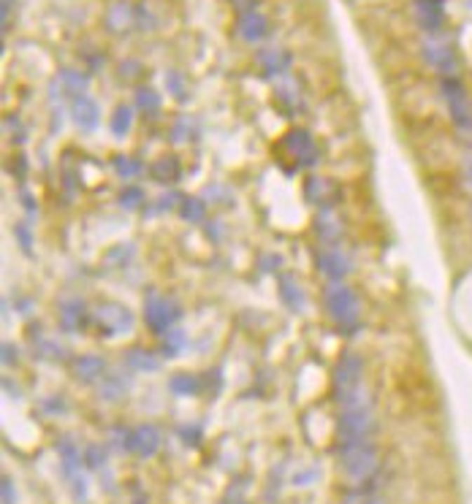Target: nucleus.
<instances>
[{
    "mask_svg": "<svg viewBox=\"0 0 472 504\" xmlns=\"http://www.w3.org/2000/svg\"><path fill=\"white\" fill-rule=\"evenodd\" d=\"M180 214H182V220L187 222H201L206 214V206L201 198H182V201H180Z\"/></svg>",
    "mask_w": 472,
    "mask_h": 504,
    "instance_id": "nucleus-27",
    "label": "nucleus"
},
{
    "mask_svg": "<svg viewBox=\"0 0 472 504\" xmlns=\"http://www.w3.org/2000/svg\"><path fill=\"white\" fill-rule=\"evenodd\" d=\"M339 464L345 477L353 483H364L370 480L377 469V450L370 442H358V444H342L339 447Z\"/></svg>",
    "mask_w": 472,
    "mask_h": 504,
    "instance_id": "nucleus-3",
    "label": "nucleus"
},
{
    "mask_svg": "<svg viewBox=\"0 0 472 504\" xmlns=\"http://www.w3.org/2000/svg\"><path fill=\"white\" fill-rule=\"evenodd\" d=\"M361 372H364V363L356 353H345L339 358L334 369V396L339 404H348L361 390Z\"/></svg>",
    "mask_w": 472,
    "mask_h": 504,
    "instance_id": "nucleus-4",
    "label": "nucleus"
},
{
    "mask_svg": "<svg viewBox=\"0 0 472 504\" xmlns=\"http://www.w3.org/2000/svg\"><path fill=\"white\" fill-rule=\"evenodd\" d=\"M128 20H130V6H128L125 0L114 3V6H112V14H109V27H112V30H123L125 25H128Z\"/></svg>",
    "mask_w": 472,
    "mask_h": 504,
    "instance_id": "nucleus-30",
    "label": "nucleus"
},
{
    "mask_svg": "<svg viewBox=\"0 0 472 504\" xmlns=\"http://www.w3.org/2000/svg\"><path fill=\"white\" fill-rule=\"evenodd\" d=\"M372 428H375V423H372L370 415V399L364 396V390H358L348 404H342L337 434H339L342 444H358L370 440Z\"/></svg>",
    "mask_w": 472,
    "mask_h": 504,
    "instance_id": "nucleus-1",
    "label": "nucleus"
},
{
    "mask_svg": "<svg viewBox=\"0 0 472 504\" xmlns=\"http://www.w3.org/2000/svg\"><path fill=\"white\" fill-rule=\"evenodd\" d=\"M177 320H180V304L174 301V299L158 296V293L147 296V301H144V323L149 325L155 334L163 336L166 331L174 328Z\"/></svg>",
    "mask_w": 472,
    "mask_h": 504,
    "instance_id": "nucleus-6",
    "label": "nucleus"
},
{
    "mask_svg": "<svg viewBox=\"0 0 472 504\" xmlns=\"http://www.w3.org/2000/svg\"><path fill=\"white\" fill-rule=\"evenodd\" d=\"M125 361L130 369H136V372H155L161 361H158V355L155 353H149V350H142V347H133V350H128L125 353Z\"/></svg>",
    "mask_w": 472,
    "mask_h": 504,
    "instance_id": "nucleus-21",
    "label": "nucleus"
},
{
    "mask_svg": "<svg viewBox=\"0 0 472 504\" xmlns=\"http://www.w3.org/2000/svg\"><path fill=\"white\" fill-rule=\"evenodd\" d=\"M93 323L98 325V331L106 336H117V334H128L133 328V312L123 306V304L106 301L98 304L93 312Z\"/></svg>",
    "mask_w": 472,
    "mask_h": 504,
    "instance_id": "nucleus-7",
    "label": "nucleus"
},
{
    "mask_svg": "<svg viewBox=\"0 0 472 504\" xmlns=\"http://www.w3.org/2000/svg\"><path fill=\"white\" fill-rule=\"evenodd\" d=\"M60 325L65 331H79L84 325V304L79 299H68L60 304Z\"/></svg>",
    "mask_w": 472,
    "mask_h": 504,
    "instance_id": "nucleus-19",
    "label": "nucleus"
},
{
    "mask_svg": "<svg viewBox=\"0 0 472 504\" xmlns=\"http://www.w3.org/2000/svg\"><path fill=\"white\" fill-rule=\"evenodd\" d=\"M443 95H445V106L451 111L453 125L461 130V133H472V103L470 95L464 90V84L453 76H445L443 79Z\"/></svg>",
    "mask_w": 472,
    "mask_h": 504,
    "instance_id": "nucleus-5",
    "label": "nucleus"
},
{
    "mask_svg": "<svg viewBox=\"0 0 472 504\" xmlns=\"http://www.w3.org/2000/svg\"><path fill=\"white\" fill-rule=\"evenodd\" d=\"M424 57H426V62H429L431 68H437L440 74H448V76H451L453 71H456V60H453L451 46H448L445 41H440L437 36H429V39L424 41Z\"/></svg>",
    "mask_w": 472,
    "mask_h": 504,
    "instance_id": "nucleus-9",
    "label": "nucleus"
},
{
    "mask_svg": "<svg viewBox=\"0 0 472 504\" xmlns=\"http://www.w3.org/2000/svg\"><path fill=\"white\" fill-rule=\"evenodd\" d=\"M304 196H307V201L315 203V206H326V201L331 198L329 182L321 179V177H309L307 184H304Z\"/></svg>",
    "mask_w": 472,
    "mask_h": 504,
    "instance_id": "nucleus-22",
    "label": "nucleus"
},
{
    "mask_svg": "<svg viewBox=\"0 0 472 504\" xmlns=\"http://www.w3.org/2000/svg\"><path fill=\"white\" fill-rule=\"evenodd\" d=\"M288 65H290V55L283 52V49H264V52H258V68H261V74L267 79L280 76Z\"/></svg>",
    "mask_w": 472,
    "mask_h": 504,
    "instance_id": "nucleus-17",
    "label": "nucleus"
},
{
    "mask_svg": "<svg viewBox=\"0 0 472 504\" xmlns=\"http://www.w3.org/2000/svg\"><path fill=\"white\" fill-rule=\"evenodd\" d=\"M315 231L326 244H337L342 239V220L331 206H321L315 214Z\"/></svg>",
    "mask_w": 472,
    "mask_h": 504,
    "instance_id": "nucleus-11",
    "label": "nucleus"
},
{
    "mask_svg": "<svg viewBox=\"0 0 472 504\" xmlns=\"http://www.w3.org/2000/svg\"><path fill=\"white\" fill-rule=\"evenodd\" d=\"M17 239H20V244L22 247H25V252H27V255H30V250H33V244H30V239H27V233H25V228H17Z\"/></svg>",
    "mask_w": 472,
    "mask_h": 504,
    "instance_id": "nucleus-38",
    "label": "nucleus"
},
{
    "mask_svg": "<svg viewBox=\"0 0 472 504\" xmlns=\"http://www.w3.org/2000/svg\"><path fill=\"white\" fill-rule=\"evenodd\" d=\"M3 504H14V485L8 477H3Z\"/></svg>",
    "mask_w": 472,
    "mask_h": 504,
    "instance_id": "nucleus-36",
    "label": "nucleus"
},
{
    "mask_svg": "<svg viewBox=\"0 0 472 504\" xmlns=\"http://www.w3.org/2000/svg\"><path fill=\"white\" fill-rule=\"evenodd\" d=\"M130 122H133V111H130V106L120 103V106L114 109V114H112V133L123 139L125 133L130 130Z\"/></svg>",
    "mask_w": 472,
    "mask_h": 504,
    "instance_id": "nucleus-26",
    "label": "nucleus"
},
{
    "mask_svg": "<svg viewBox=\"0 0 472 504\" xmlns=\"http://www.w3.org/2000/svg\"><path fill=\"white\" fill-rule=\"evenodd\" d=\"M315 263H318L321 274H326L331 282H339V280L348 274V258H345V252H339V250H323V252H318V255H315Z\"/></svg>",
    "mask_w": 472,
    "mask_h": 504,
    "instance_id": "nucleus-13",
    "label": "nucleus"
},
{
    "mask_svg": "<svg viewBox=\"0 0 472 504\" xmlns=\"http://www.w3.org/2000/svg\"><path fill=\"white\" fill-rule=\"evenodd\" d=\"M3 3H6V6H8V0H3Z\"/></svg>",
    "mask_w": 472,
    "mask_h": 504,
    "instance_id": "nucleus-41",
    "label": "nucleus"
},
{
    "mask_svg": "<svg viewBox=\"0 0 472 504\" xmlns=\"http://www.w3.org/2000/svg\"><path fill=\"white\" fill-rule=\"evenodd\" d=\"M120 206L123 209H128V212H133V209H139L142 206V201H144V193H142V187H125L123 193H120Z\"/></svg>",
    "mask_w": 472,
    "mask_h": 504,
    "instance_id": "nucleus-32",
    "label": "nucleus"
},
{
    "mask_svg": "<svg viewBox=\"0 0 472 504\" xmlns=\"http://www.w3.org/2000/svg\"><path fill=\"white\" fill-rule=\"evenodd\" d=\"M106 466V447L101 444H93V447H87V469H93V472H98Z\"/></svg>",
    "mask_w": 472,
    "mask_h": 504,
    "instance_id": "nucleus-33",
    "label": "nucleus"
},
{
    "mask_svg": "<svg viewBox=\"0 0 472 504\" xmlns=\"http://www.w3.org/2000/svg\"><path fill=\"white\" fill-rule=\"evenodd\" d=\"M269 30V22L264 14H258V11H242V17H239V36H242V41H247V43H255V41H261L264 36H267Z\"/></svg>",
    "mask_w": 472,
    "mask_h": 504,
    "instance_id": "nucleus-15",
    "label": "nucleus"
},
{
    "mask_svg": "<svg viewBox=\"0 0 472 504\" xmlns=\"http://www.w3.org/2000/svg\"><path fill=\"white\" fill-rule=\"evenodd\" d=\"M285 147L302 168H312L318 163V147H315L307 130H290L285 136Z\"/></svg>",
    "mask_w": 472,
    "mask_h": 504,
    "instance_id": "nucleus-8",
    "label": "nucleus"
},
{
    "mask_svg": "<svg viewBox=\"0 0 472 504\" xmlns=\"http://www.w3.org/2000/svg\"><path fill=\"white\" fill-rule=\"evenodd\" d=\"M60 84L65 93H71L74 98L76 95H84V90L90 87V81H87V76L84 74H79V71H74V68H62L60 71Z\"/></svg>",
    "mask_w": 472,
    "mask_h": 504,
    "instance_id": "nucleus-23",
    "label": "nucleus"
},
{
    "mask_svg": "<svg viewBox=\"0 0 472 504\" xmlns=\"http://www.w3.org/2000/svg\"><path fill=\"white\" fill-rule=\"evenodd\" d=\"M103 372H106V363H103L101 355H82L74 361V374L82 383H95Z\"/></svg>",
    "mask_w": 472,
    "mask_h": 504,
    "instance_id": "nucleus-18",
    "label": "nucleus"
},
{
    "mask_svg": "<svg viewBox=\"0 0 472 504\" xmlns=\"http://www.w3.org/2000/svg\"><path fill=\"white\" fill-rule=\"evenodd\" d=\"M185 347H187V336H185V331H180V328L166 331L163 339H161V350H163V355H180Z\"/></svg>",
    "mask_w": 472,
    "mask_h": 504,
    "instance_id": "nucleus-25",
    "label": "nucleus"
},
{
    "mask_svg": "<svg viewBox=\"0 0 472 504\" xmlns=\"http://www.w3.org/2000/svg\"><path fill=\"white\" fill-rule=\"evenodd\" d=\"M14 358H17V353H14V347H11V344H3V363L8 366V363H14Z\"/></svg>",
    "mask_w": 472,
    "mask_h": 504,
    "instance_id": "nucleus-39",
    "label": "nucleus"
},
{
    "mask_svg": "<svg viewBox=\"0 0 472 504\" xmlns=\"http://www.w3.org/2000/svg\"><path fill=\"white\" fill-rule=\"evenodd\" d=\"M415 20L424 30H440L443 25V0H415Z\"/></svg>",
    "mask_w": 472,
    "mask_h": 504,
    "instance_id": "nucleus-16",
    "label": "nucleus"
},
{
    "mask_svg": "<svg viewBox=\"0 0 472 504\" xmlns=\"http://www.w3.org/2000/svg\"><path fill=\"white\" fill-rule=\"evenodd\" d=\"M280 296H283L288 309H293V312H302V309H304V290L299 287V282H296L293 277H283V280H280Z\"/></svg>",
    "mask_w": 472,
    "mask_h": 504,
    "instance_id": "nucleus-20",
    "label": "nucleus"
},
{
    "mask_svg": "<svg viewBox=\"0 0 472 504\" xmlns=\"http://www.w3.org/2000/svg\"><path fill=\"white\" fill-rule=\"evenodd\" d=\"M58 453H60V461H62V469H65V475L74 480V485H79L84 493V483H82V458H79V450H76V442H74V437H60L58 440Z\"/></svg>",
    "mask_w": 472,
    "mask_h": 504,
    "instance_id": "nucleus-10",
    "label": "nucleus"
},
{
    "mask_svg": "<svg viewBox=\"0 0 472 504\" xmlns=\"http://www.w3.org/2000/svg\"><path fill=\"white\" fill-rule=\"evenodd\" d=\"M470 220H472V206H470Z\"/></svg>",
    "mask_w": 472,
    "mask_h": 504,
    "instance_id": "nucleus-40",
    "label": "nucleus"
},
{
    "mask_svg": "<svg viewBox=\"0 0 472 504\" xmlns=\"http://www.w3.org/2000/svg\"><path fill=\"white\" fill-rule=\"evenodd\" d=\"M71 117L76 120V125H79L82 130H93V128L98 125V117H101L98 103L90 101L87 95H76V98L71 101Z\"/></svg>",
    "mask_w": 472,
    "mask_h": 504,
    "instance_id": "nucleus-14",
    "label": "nucleus"
},
{
    "mask_svg": "<svg viewBox=\"0 0 472 504\" xmlns=\"http://www.w3.org/2000/svg\"><path fill=\"white\" fill-rule=\"evenodd\" d=\"M171 390L174 393H196L198 390V380L193 377V374H174L171 377Z\"/></svg>",
    "mask_w": 472,
    "mask_h": 504,
    "instance_id": "nucleus-31",
    "label": "nucleus"
},
{
    "mask_svg": "<svg viewBox=\"0 0 472 504\" xmlns=\"http://www.w3.org/2000/svg\"><path fill=\"white\" fill-rule=\"evenodd\" d=\"M461 171H464V184L470 187V193H472V152L464 158V165H461Z\"/></svg>",
    "mask_w": 472,
    "mask_h": 504,
    "instance_id": "nucleus-37",
    "label": "nucleus"
},
{
    "mask_svg": "<svg viewBox=\"0 0 472 504\" xmlns=\"http://www.w3.org/2000/svg\"><path fill=\"white\" fill-rule=\"evenodd\" d=\"M98 393H101V399H106V402H117L120 396L128 393V380H125L123 374H112V377H106V380L98 385Z\"/></svg>",
    "mask_w": 472,
    "mask_h": 504,
    "instance_id": "nucleus-24",
    "label": "nucleus"
},
{
    "mask_svg": "<svg viewBox=\"0 0 472 504\" xmlns=\"http://www.w3.org/2000/svg\"><path fill=\"white\" fill-rule=\"evenodd\" d=\"M152 177L158 182H174L180 177V165L171 158H161V161L152 165Z\"/></svg>",
    "mask_w": 472,
    "mask_h": 504,
    "instance_id": "nucleus-29",
    "label": "nucleus"
},
{
    "mask_svg": "<svg viewBox=\"0 0 472 504\" xmlns=\"http://www.w3.org/2000/svg\"><path fill=\"white\" fill-rule=\"evenodd\" d=\"M158 447H161V434H158L155 425H139V428L130 431V450L136 456L149 458V456L158 453Z\"/></svg>",
    "mask_w": 472,
    "mask_h": 504,
    "instance_id": "nucleus-12",
    "label": "nucleus"
},
{
    "mask_svg": "<svg viewBox=\"0 0 472 504\" xmlns=\"http://www.w3.org/2000/svg\"><path fill=\"white\" fill-rule=\"evenodd\" d=\"M114 171L120 177H136L142 171V165L136 161H130V158H114Z\"/></svg>",
    "mask_w": 472,
    "mask_h": 504,
    "instance_id": "nucleus-34",
    "label": "nucleus"
},
{
    "mask_svg": "<svg viewBox=\"0 0 472 504\" xmlns=\"http://www.w3.org/2000/svg\"><path fill=\"white\" fill-rule=\"evenodd\" d=\"M136 106L142 109L144 114H155L161 109V95L152 87H139L136 90Z\"/></svg>",
    "mask_w": 472,
    "mask_h": 504,
    "instance_id": "nucleus-28",
    "label": "nucleus"
},
{
    "mask_svg": "<svg viewBox=\"0 0 472 504\" xmlns=\"http://www.w3.org/2000/svg\"><path fill=\"white\" fill-rule=\"evenodd\" d=\"M323 304H326V312H329L331 320L337 323V328L353 331L358 325V299H356V293L350 290L348 285L342 282L326 285Z\"/></svg>",
    "mask_w": 472,
    "mask_h": 504,
    "instance_id": "nucleus-2",
    "label": "nucleus"
},
{
    "mask_svg": "<svg viewBox=\"0 0 472 504\" xmlns=\"http://www.w3.org/2000/svg\"><path fill=\"white\" fill-rule=\"evenodd\" d=\"M180 437H182L187 444H196L198 442V437H201V431H198L196 425H185V428H180Z\"/></svg>",
    "mask_w": 472,
    "mask_h": 504,
    "instance_id": "nucleus-35",
    "label": "nucleus"
}]
</instances>
